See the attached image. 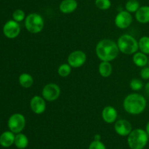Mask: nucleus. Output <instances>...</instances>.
<instances>
[{"instance_id": "f257e3e1", "label": "nucleus", "mask_w": 149, "mask_h": 149, "mask_svg": "<svg viewBox=\"0 0 149 149\" xmlns=\"http://www.w3.org/2000/svg\"><path fill=\"white\" fill-rule=\"evenodd\" d=\"M119 52V49L117 43L111 39H101L96 45V55L101 61L111 62L117 58Z\"/></svg>"}, {"instance_id": "f03ea898", "label": "nucleus", "mask_w": 149, "mask_h": 149, "mask_svg": "<svg viewBox=\"0 0 149 149\" xmlns=\"http://www.w3.org/2000/svg\"><path fill=\"white\" fill-rule=\"evenodd\" d=\"M146 100L139 93H131L125 97L123 108L125 111L131 115H139L145 111Z\"/></svg>"}, {"instance_id": "7ed1b4c3", "label": "nucleus", "mask_w": 149, "mask_h": 149, "mask_svg": "<svg viewBox=\"0 0 149 149\" xmlns=\"http://www.w3.org/2000/svg\"><path fill=\"white\" fill-rule=\"evenodd\" d=\"M149 136L143 129L132 130L127 137V143L131 149H143L148 142Z\"/></svg>"}, {"instance_id": "20e7f679", "label": "nucleus", "mask_w": 149, "mask_h": 149, "mask_svg": "<svg viewBox=\"0 0 149 149\" xmlns=\"http://www.w3.org/2000/svg\"><path fill=\"white\" fill-rule=\"evenodd\" d=\"M119 52L125 55H133L139 49L138 42L135 37L130 34H123L117 40Z\"/></svg>"}, {"instance_id": "39448f33", "label": "nucleus", "mask_w": 149, "mask_h": 149, "mask_svg": "<svg viewBox=\"0 0 149 149\" xmlns=\"http://www.w3.org/2000/svg\"><path fill=\"white\" fill-rule=\"evenodd\" d=\"M25 27L31 33L36 34L40 33L45 27L43 17L39 13H30L25 18Z\"/></svg>"}, {"instance_id": "423d86ee", "label": "nucleus", "mask_w": 149, "mask_h": 149, "mask_svg": "<svg viewBox=\"0 0 149 149\" xmlns=\"http://www.w3.org/2000/svg\"><path fill=\"white\" fill-rule=\"evenodd\" d=\"M7 125L10 130L15 134L20 133L26 126V118L22 113H13L9 118Z\"/></svg>"}, {"instance_id": "0eeeda50", "label": "nucleus", "mask_w": 149, "mask_h": 149, "mask_svg": "<svg viewBox=\"0 0 149 149\" xmlns=\"http://www.w3.org/2000/svg\"><path fill=\"white\" fill-rule=\"evenodd\" d=\"M61 90L59 86L55 83H49L43 87L42 96L46 101L52 102L58 100L61 95Z\"/></svg>"}, {"instance_id": "6e6552de", "label": "nucleus", "mask_w": 149, "mask_h": 149, "mask_svg": "<svg viewBox=\"0 0 149 149\" xmlns=\"http://www.w3.org/2000/svg\"><path fill=\"white\" fill-rule=\"evenodd\" d=\"M87 61V55L81 50H75L71 52L67 58V63L71 68H78L82 66Z\"/></svg>"}, {"instance_id": "1a4fd4ad", "label": "nucleus", "mask_w": 149, "mask_h": 149, "mask_svg": "<svg viewBox=\"0 0 149 149\" xmlns=\"http://www.w3.org/2000/svg\"><path fill=\"white\" fill-rule=\"evenodd\" d=\"M3 33L8 39H15L20 33V26L18 22L14 20H10L5 23L3 27Z\"/></svg>"}, {"instance_id": "9d476101", "label": "nucleus", "mask_w": 149, "mask_h": 149, "mask_svg": "<svg viewBox=\"0 0 149 149\" xmlns=\"http://www.w3.org/2000/svg\"><path fill=\"white\" fill-rule=\"evenodd\" d=\"M114 23L116 27L119 29H127L132 23V15L127 10H122L115 17Z\"/></svg>"}, {"instance_id": "9b49d317", "label": "nucleus", "mask_w": 149, "mask_h": 149, "mask_svg": "<svg viewBox=\"0 0 149 149\" xmlns=\"http://www.w3.org/2000/svg\"><path fill=\"white\" fill-rule=\"evenodd\" d=\"M46 100L43 97L34 95L30 101V108L35 114L40 115L46 110Z\"/></svg>"}, {"instance_id": "f8f14e48", "label": "nucleus", "mask_w": 149, "mask_h": 149, "mask_svg": "<svg viewBox=\"0 0 149 149\" xmlns=\"http://www.w3.org/2000/svg\"><path fill=\"white\" fill-rule=\"evenodd\" d=\"M114 130L120 136H128L132 130L130 122L126 119H119L114 124Z\"/></svg>"}, {"instance_id": "ddd939ff", "label": "nucleus", "mask_w": 149, "mask_h": 149, "mask_svg": "<svg viewBox=\"0 0 149 149\" xmlns=\"http://www.w3.org/2000/svg\"><path fill=\"white\" fill-rule=\"evenodd\" d=\"M101 116L103 120L106 123H115L118 116L117 111L114 107L111 106H106L102 111Z\"/></svg>"}, {"instance_id": "4468645a", "label": "nucleus", "mask_w": 149, "mask_h": 149, "mask_svg": "<svg viewBox=\"0 0 149 149\" xmlns=\"http://www.w3.org/2000/svg\"><path fill=\"white\" fill-rule=\"evenodd\" d=\"M78 7L76 0H63L59 4V10L63 14H71Z\"/></svg>"}, {"instance_id": "2eb2a0df", "label": "nucleus", "mask_w": 149, "mask_h": 149, "mask_svg": "<svg viewBox=\"0 0 149 149\" xmlns=\"http://www.w3.org/2000/svg\"><path fill=\"white\" fill-rule=\"evenodd\" d=\"M135 19L140 23L146 24L149 23V6L140 7L135 13Z\"/></svg>"}, {"instance_id": "dca6fc26", "label": "nucleus", "mask_w": 149, "mask_h": 149, "mask_svg": "<svg viewBox=\"0 0 149 149\" xmlns=\"http://www.w3.org/2000/svg\"><path fill=\"white\" fill-rule=\"evenodd\" d=\"M15 135L14 132L12 131H5L0 135V145L4 148H8L11 146L15 142Z\"/></svg>"}, {"instance_id": "f3484780", "label": "nucleus", "mask_w": 149, "mask_h": 149, "mask_svg": "<svg viewBox=\"0 0 149 149\" xmlns=\"http://www.w3.org/2000/svg\"><path fill=\"white\" fill-rule=\"evenodd\" d=\"M132 61L134 64L138 67H145L148 63V58L147 57L146 54L142 52H137L133 54L132 57Z\"/></svg>"}, {"instance_id": "a211bd4d", "label": "nucleus", "mask_w": 149, "mask_h": 149, "mask_svg": "<svg viewBox=\"0 0 149 149\" xmlns=\"http://www.w3.org/2000/svg\"><path fill=\"white\" fill-rule=\"evenodd\" d=\"M98 71L102 77L107 78L112 74V65L110 62L108 61H101L98 66Z\"/></svg>"}, {"instance_id": "6ab92c4d", "label": "nucleus", "mask_w": 149, "mask_h": 149, "mask_svg": "<svg viewBox=\"0 0 149 149\" xmlns=\"http://www.w3.org/2000/svg\"><path fill=\"white\" fill-rule=\"evenodd\" d=\"M18 80L20 86L24 88H30L32 87L34 81L33 77L28 73H23L20 74L19 76Z\"/></svg>"}, {"instance_id": "aec40b11", "label": "nucleus", "mask_w": 149, "mask_h": 149, "mask_svg": "<svg viewBox=\"0 0 149 149\" xmlns=\"http://www.w3.org/2000/svg\"><path fill=\"white\" fill-rule=\"evenodd\" d=\"M15 146L19 149H24L29 145V138L23 133H17L15 138Z\"/></svg>"}, {"instance_id": "412c9836", "label": "nucleus", "mask_w": 149, "mask_h": 149, "mask_svg": "<svg viewBox=\"0 0 149 149\" xmlns=\"http://www.w3.org/2000/svg\"><path fill=\"white\" fill-rule=\"evenodd\" d=\"M141 7L138 0H128L125 4V10L130 13H135Z\"/></svg>"}, {"instance_id": "4be33fe9", "label": "nucleus", "mask_w": 149, "mask_h": 149, "mask_svg": "<svg viewBox=\"0 0 149 149\" xmlns=\"http://www.w3.org/2000/svg\"><path fill=\"white\" fill-rule=\"evenodd\" d=\"M138 45L141 52L149 55V36H144L141 37L138 42Z\"/></svg>"}, {"instance_id": "5701e85b", "label": "nucleus", "mask_w": 149, "mask_h": 149, "mask_svg": "<svg viewBox=\"0 0 149 149\" xmlns=\"http://www.w3.org/2000/svg\"><path fill=\"white\" fill-rule=\"evenodd\" d=\"M71 72V66L68 63H63L58 67V74L61 77H67Z\"/></svg>"}, {"instance_id": "b1692460", "label": "nucleus", "mask_w": 149, "mask_h": 149, "mask_svg": "<svg viewBox=\"0 0 149 149\" xmlns=\"http://www.w3.org/2000/svg\"><path fill=\"white\" fill-rule=\"evenodd\" d=\"M143 83L140 79H132L130 82V87L132 91H140L143 87Z\"/></svg>"}, {"instance_id": "393cba45", "label": "nucleus", "mask_w": 149, "mask_h": 149, "mask_svg": "<svg viewBox=\"0 0 149 149\" xmlns=\"http://www.w3.org/2000/svg\"><path fill=\"white\" fill-rule=\"evenodd\" d=\"M95 4L100 10H107L111 6V0H95Z\"/></svg>"}, {"instance_id": "a878e982", "label": "nucleus", "mask_w": 149, "mask_h": 149, "mask_svg": "<svg viewBox=\"0 0 149 149\" xmlns=\"http://www.w3.org/2000/svg\"><path fill=\"white\" fill-rule=\"evenodd\" d=\"M13 18L16 22H18V23L22 22L26 18V15H25L24 11L20 10V9L15 10L13 13Z\"/></svg>"}, {"instance_id": "bb28decb", "label": "nucleus", "mask_w": 149, "mask_h": 149, "mask_svg": "<svg viewBox=\"0 0 149 149\" xmlns=\"http://www.w3.org/2000/svg\"><path fill=\"white\" fill-rule=\"evenodd\" d=\"M89 149H106V147L100 141H94L90 144Z\"/></svg>"}, {"instance_id": "cd10ccee", "label": "nucleus", "mask_w": 149, "mask_h": 149, "mask_svg": "<svg viewBox=\"0 0 149 149\" xmlns=\"http://www.w3.org/2000/svg\"><path fill=\"white\" fill-rule=\"evenodd\" d=\"M141 77L143 80H148L149 79V66L143 67V68L141 71Z\"/></svg>"}, {"instance_id": "c85d7f7f", "label": "nucleus", "mask_w": 149, "mask_h": 149, "mask_svg": "<svg viewBox=\"0 0 149 149\" xmlns=\"http://www.w3.org/2000/svg\"><path fill=\"white\" fill-rule=\"evenodd\" d=\"M144 87H145L146 92L148 94H149V81H148V82L145 84V86H144Z\"/></svg>"}, {"instance_id": "c756f323", "label": "nucleus", "mask_w": 149, "mask_h": 149, "mask_svg": "<svg viewBox=\"0 0 149 149\" xmlns=\"http://www.w3.org/2000/svg\"><path fill=\"white\" fill-rule=\"evenodd\" d=\"M100 138L101 137L100 135H95L94 137V141H100Z\"/></svg>"}, {"instance_id": "7c9ffc66", "label": "nucleus", "mask_w": 149, "mask_h": 149, "mask_svg": "<svg viewBox=\"0 0 149 149\" xmlns=\"http://www.w3.org/2000/svg\"><path fill=\"white\" fill-rule=\"evenodd\" d=\"M146 132H147V134H148L149 136V121L148 122V123L146 124Z\"/></svg>"}, {"instance_id": "2f4dec72", "label": "nucleus", "mask_w": 149, "mask_h": 149, "mask_svg": "<svg viewBox=\"0 0 149 149\" xmlns=\"http://www.w3.org/2000/svg\"><path fill=\"white\" fill-rule=\"evenodd\" d=\"M148 66H149V58H148Z\"/></svg>"}]
</instances>
